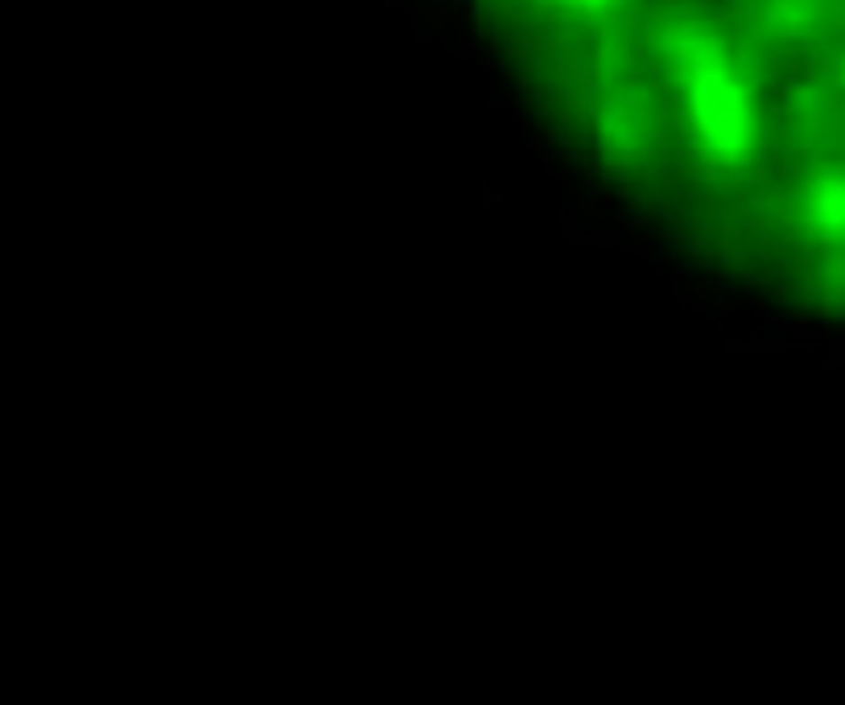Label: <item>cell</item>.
<instances>
[{
	"mask_svg": "<svg viewBox=\"0 0 845 705\" xmlns=\"http://www.w3.org/2000/svg\"><path fill=\"white\" fill-rule=\"evenodd\" d=\"M677 83L689 112L693 140L713 166H742L759 145L755 95L742 70L713 46V38L689 30L677 38Z\"/></svg>",
	"mask_w": 845,
	"mask_h": 705,
	"instance_id": "obj_1",
	"label": "cell"
}]
</instances>
